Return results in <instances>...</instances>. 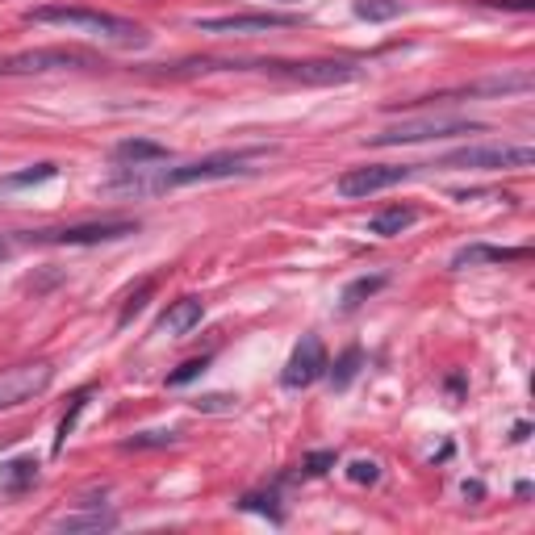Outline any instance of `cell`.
<instances>
[{
	"mask_svg": "<svg viewBox=\"0 0 535 535\" xmlns=\"http://www.w3.org/2000/svg\"><path fill=\"white\" fill-rule=\"evenodd\" d=\"M272 147L255 151H218L205 159H189L176 168H130L118 180H109V193H168V189H189V184H209V180H230V176H251L260 159H268Z\"/></svg>",
	"mask_w": 535,
	"mask_h": 535,
	"instance_id": "obj_1",
	"label": "cell"
},
{
	"mask_svg": "<svg viewBox=\"0 0 535 535\" xmlns=\"http://www.w3.org/2000/svg\"><path fill=\"white\" fill-rule=\"evenodd\" d=\"M26 21H38V26H63V30H76V34H88L97 42H109V46H126V51H143L151 42V34L138 26L130 17H118V13H97V9H67V5H42V9H30Z\"/></svg>",
	"mask_w": 535,
	"mask_h": 535,
	"instance_id": "obj_2",
	"label": "cell"
},
{
	"mask_svg": "<svg viewBox=\"0 0 535 535\" xmlns=\"http://www.w3.org/2000/svg\"><path fill=\"white\" fill-rule=\"evenodd\" d=\"M138 235V222L130 218H109V222H80V226H46V230H26L21 243L30 247H97V243H118Z\"/></svg>",
	"mask_w": 535,
	"mask_h": 535,
	"instance_id": "obj_3",
	"label": "cell"
},
{
	"mask_svg": "<svg viewBox=\"0 0 535 535\" xmlns=\"http://www.w3.org/2000/svg\"><path fill=\"white\" fill-rule=\"evenodd\" d=\"M535 164L531 147H460L444 155L435 168H452V172H523Z\"/></svg>",
	"mask_w": 535,
	"mask_h": 535,
	"instance_id": "obj_4",
	"label": "cell"
},
{
	"mask_svg": "<svg viewBox=\"0 0 535 535\" xmlns=\"http://www.w3.org/2000/svg\"><path fill=\"white\" fill-rule=\"evenodd\" d=\"M485 126L481 122H469V118H410V122H398L381 134H372L368 143L372 147H402V143H431V138H452V134H481Z\"/></svg>",
	"mask_w": 535,
	"mask_h": 535,
	"instance_id": "obj_5",
	"label": "cell"
},
{
	"mask_svg": "<svg viewBox=\"0 0 535 535\" xmlns=\"http://www.w3.org/2000/svg\"><path fill=\"white\" fill-rule=\"evenodd\" d=\"M55 381V364L51 360H26L13 368H0V410L26 406L34 398H42Z\"/></svg>",
	"mask_w": 535,
	"mask_h": 535,
	"instance_id": "obj_6",
	"label": "cell"
},
{
	"mask_svg": "<svg viewBox=\"0 0 535 535\" xmlns=\"http://www.w3.org/2000/svg\"><path fill=\"white\" fill-rule=\"evenodd\" d=\"M97 59L84 51H67V46H42V51H17L0 55V76H46V72H67V67H92Z\"/></svg>",
	"mask_w": 535,
	"mask_h": 535,
	"instance_id": "obj_7",
	"label": "cell"
},
{
	"mask_svg": "<svg viewBox=\"0 0 535 535\" xmlns=\"http://www.w3.org/2000/svg\"><path fill=\"white\" fill-rule=\"evenodd\" d=\"M418 168L410 164H364V168H347L339 180H335V193L347 197V201H360V197H372V193H385L393 184L410 180Z\"/></svg>",
	"mask_w": 535,
	"mask_h": 535,
	"instance_id": "obj_8",
	"label": "cell"
},
{
	"mask_svg": "<svg viewBox=\"0 0 535 535\" xmlns=\"http://www.w3.org/2000/svg\"><path fill=\"white\" fill-rule=\"evenodd\" d=\"M264 72L272 76H285L293 84H347V80H360L364 67L360 63H347V59H306V63H260Z\"/></svg>",
	"mask_w": 535,
	"mask_h": 535,
	"instance_id": "obj_9",
	"label": "cell"
},
{
	"mask_svg": "<svg viewBox=\"0 0 535 535\" xmlns=\"http://www.w3.org/2000/svg\"><path fill=\"white\" fill-rule=\"evenodd\" d=\"M327 347H322V339L318 335H306L297 347H293V356H289V364H285V372H281V385L285 389H306V385H314L322 372H327Z\"/></svg>",
	"mask_w": 535,
	"mask_h": 535,
	"instance_id": "obj_10",
	"label": "cell"
},
{
	"mask_svg": "<svg viewBox=\"0 0 535 535\" xmlns=\"http://www.w3.org/2000/svg\"><path fill=\"white\" fill-rule=\"evenodd\" d=\"M297 17L289 13H239V17H197L201 34H264V30H289Z\"/></svg>",
	"mask_w": 535,
	"mask_h": 535,
	"instance_id": "obj_11",
	"label": "cell"
},
{
	"mask_svg": "<svg viewBox=\"0 0 535 535\" xmlns=\"http://www.w3.org/2000/svg\"><path fill=\"white\" fill-rule=\"evenodd\" d=\"M201 318H205V306L197 297H180V301H172V306L159 314V322H155V331L159 335H189L193 327H201Z\"/></svg>",
	"mask_w": 535,
	"mask_h": 535,
	"instance_id": "obj_12",
	"label": "cell"
},
{
	"mask_svg": "<svg viewBox=\"0 0 535 535\" xmlns=\"http://www.w3.org/2000/svg\"><path fill=\"white\" fill-rule=\"evenodd\" d=\"M510 260H527V247H485V243H473V247H460V251L452 255V268L510 264Z\"/></svg>",
	"mask_w": 535,
	"mask_h": 535,
	"instance_id": "obj_13",
	"label": "cell"
},
{
	"mask_svg": "<svg viewBox=\"0 0 535 535\" xmlns=\"http://www.w3.org/2000/svg\"><path fill=\"white\" fill-rule=\"evenodd\" d=\"M414 222H418V209L414 205H389V209H381L377 218H368V235L393 239V235H402V230H410Z\"/></svg>",
	"mask_w": 535,
	"mask_h": 535,
	"instance_id": "obj_14",
	"label": "cell"
},
{
	"mask_svg": "<svg viewBox=\"0 0 535 535\" xmlns=\"http://www.w3.org/2000/svg\"><path fill=\"white\" fill-rule=\"evenodd\" d=\"M38 481V460L34 456H17L9 464H0V490L5 494H26Z\"/></svg>",
	"mask_w": 535,
	"mask_h": 535,
	"instance_id": "obj_15",
	"label": "cell"
},
{
	"mask_svg": "<svg viewBox=\"0 0 535 535\" xmlns=\"http://www.w3.org/2000/svg\"><path fill=\"white\" fill-rule=\"evenodd\" d=\"M122 159V164L130 168H143V164H164L168 159V147L151 143V138H126V143H118V151H113Z\"/></svg>",
	"mask_w": 535,
	"mask_h": 535,
	"instance_id": "obj_16",
	"label": "cell"
},
{
	"mask_svg": "<svg viewBox=\"0 0 535 535\" xmlns=\"http://www.w3.org/2000/svg\"><path fill=\"white\" fill-rule=\"evenodd\" d=\"M59 531H109L118 527V515H105V510H80V515H63L55 519Z\"/></svg>",
	"mask_w": 535,
	"mask_h": 535,
	"instance_id": "obj_17",
	"label": "cell"
},
{
	"mask_svg": "<svg viewBox=\"0 0 535 535\" xmlns=\"http://www.w3.org/2000/svg\"><path fill=\"white\" fill-rule=\"evenodd\" d=\"M360 360H364V352H360V347H347V352L335 360V368H331V385L335 389H347V385H352L356 381V372H360Z\"/></svg>",
	"mask_w": 535,
	"mask_h": 535,
	"instance_id": "obj_18",
	"label": "cell"
},
{
	"mask_svg": "<svg viewBox=\"0 0 535 535\" xmlns=\"http://www.w3.org/2000/svg\"><path fill=\"white\" fill-rule=\"evenodd\" d=\"M385 289V276H360V281H352L343 289V310H356L360 301H368L372 293H381Z\"/></svg>",
	"mask_w": 535,
	"mask_h": 535,
	"instance_id": "obj_19",
	"label": "cell"
},
{
	"mask_svg": "<svg viewBox=\"0 0 535 535\" xmlns=\"http://www.w3.org/2000/svg\"><path fill=\"white\" fill-rule=\"evenodd\" d=\"M402 13V0H356L360 21H393Z\"/></svg>",
	"mask_w": 535,
	"mask_h": 535,
	"instance_id": "obj_20",
	"label": "cell"
},
{
	"mask_svg": "<svg viewBox=\"0 0 535 535\" xmlns=\"http://www.w3.org/2000/svg\"><path fill=\"white\" fill-rule=\"evenodd\" d=\"M151 293H155V281H143V285H138V289H134V293L126 297V306H122V314H118V327H130V322H134L138 314L147 310Z\"/></svg>",
	"mask_w": 535,
	"mask_h": 535,
	"instance_id": "obj_21",
	"label": "cell"
},
{
	"mask_svg": "<svg viewBox=\"0 0 535 535\" xmlns=\"http://www.w3.org/2000/svg\"><path fill=\"white\" fill-rule=\"evenodd\" d=\"M84 406H88V389H84V393H76V398H72V410H67V414H63V423H59V435H55V452H63V444H67V435H72V431H76V418L84 414Z\"/></svg>",
	"mask_w": 535,
	"mask_h": 535,
	"instance_id": "obj_22",
	"label": "cell"
},
{
	"mask_svg": "<svg viewBox=\"0 0 535 535\" xmlns=\"http://www.w3.org/2000/svg\"><path fill=\"white\" fill-rule=\"evenodd\" d=\"M176 439H180V431H143V435L126 439V452H138V448H168V444H176Z\"/></svg>",
	"mask_w": 535,
	"mask_h": 535,
	"instance_id": "obj_23",
	"label": "cell"
},
{
	"mask_svg": "<svg viewBox=\"0 0 535 535\" xmlns=\"http://www.w3.org/2000/svg\"><path fill=\"white\" fill-rule=\"evenodd\" d=\"M209 368V356H201V360H189V364H180L172 377H168V385H189V381H197L201 372Z\"/></svg>",
	"mask_w": 535,
	"mask_h": 535,
	"instance_id": "obj_24",
	"label": "cell"
},
{
	"mask_svg": "<svg viewBox=\"0 0 535 535\" xmlns=\"http://www.w3.org/2000/svg\"><path fill=\"white\" fill-rule=\"evenodd\" d=\"M347 477L356 485H372V481H381V469H377V460H356L352 469H347Z\"/></svg>",
	"mask_w": 535,
	"mask_h": 535,
	"instance_id": "obj_25",
	"label": "cell"
},
{
	"mask_svg": "<svg viewBox=\"0 0 535 535\" xmlns=\"http://www.w3.org/2000/svg\"><path fill=\"white\" fill-rule=\"evenodd\" d=\"M59 168L55 164H38V168H30V172H17V176H9V184H17V189H21V184H42V180H51Z\"/></svg>",
	"mask_w": 535,
	"mask_h": 535,
	"instance_id": "obj_26",
	"label": "cell"
},
{
	"mask_svg": "<svg viewBox=\"0 0 535 535\" xmlns=\"http://www.w3.org/2000/svg\"><path fill=\"white\" fill-rule=\"evenodd\" d=\"M327 469H335V452H310L306 456V473L310 477H322Z\"/></svg>",
	"mask_w": 535,
	"mask_h": 535,
	"instance_id": "obj_27",
	"label": "cell"
},
{
	"mask_svg": "<svg viewBox=\"0 0 535 535\" xmlns=\"http://www.w3.org/2000/svg\"><path fill=\"white\" fill-rule=\"evenodd\" d=\"M197 410H235V398H226V393H209V398L197 402Z\"/></svg>",
	"mask_w": 535,
	"mask_h": 535,
	"instance_id": "obj_28",
	"label": "cell"
},
{
	"mask_svg": "<svg viewBox=\"0 0 535 535\" xmlns=\"http://www.w3.org/2000/svg\"><path fill=\"white\" fill-rule=\"evenodd\" d=\"M276 5H297V0H276Z\"/></svg>",
	"mask_w": 535,
	"mask_h": 535,
	"instance_id": "obj_29",
	"label": "cell"
}]
</instances>
